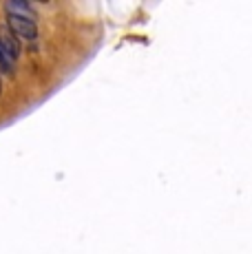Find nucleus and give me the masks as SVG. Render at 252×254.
Masks as SVG:
<instances>
[{
  "label": "nucleus",
  "instance_id": "obj_1",
  "mask_svg": "<svg viewBox=\"0 0 252 254\" xmlns=\"http://www.w3.org/2000/svg\"><path fill=\"white\" fill-rule=\"evenodd\" d=\"M7 27L16 33V38H25V40H36L38 38V27L33 20H27V18H18V16H9L7 18Z\"/></svg>",
  "mask_w": 252,
  "mask_h": 254
},
{
  "label": "nucleus",
  "instance_id": "obj_2",
  "mask_svg": "<svg viewBox=\"0 0 252 254\" xmlns=\"http://www.w3.org/2000/svg\"><path fill=\"white\" fill-rule=\"evenodd\" d=\"M0 45L4 47V51H7L13 60L20 56V42H18L16 33H13L7 24H2V27H0Z\"/></svg>",
  "mask_w": 252,
  "mask_h": 254
},
{
  "label": "nucleus",
  "instance_id": "obj_3",
  "mask_svg": "<svg viewBox=\"0 0 252 254\" xmlns=\"http://www.w3.org/2000/svg\"><path fill=\"white\" fill-rule=\"evenodd\" d=\"M9 16H18V18H27V20H33L36 22V11H33L31 4L27 2H18V0H11V2L4 4Z\"/></svg>",
  "mask_w": 252,
  "mask_h": 254
},
{
  "label": "nucleus",
  "instance_id": "obj_4",
  "mask_svg": "<svg viewBox=\"0 0 252 254\" xmlns=\"http://www.w3.org/2000/svg\"><path fill=\"white\" fill-rule=\"evenodd\" d=\"M0 71H2L7 77H13V73H16V60L4 51L2 45H0Z\"/></svg>",
  "mask_w": 252,
  "mask_h": 254
}]
</instances>
